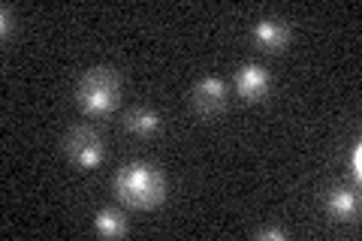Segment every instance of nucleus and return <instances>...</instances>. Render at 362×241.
Segmentation results:
<instances>
[{
    "label": "nucleus",
    "instance_id": "obj_1",
    "mask_svg": "<svg viewBox=\"0 0 362 241\" xmlns=\"http://www.w3.org/2000/svg\"><path fill=\"white\" fill-rule=\"evenodd\" d=\"M115 196L124 205H130V208H154V205H160L166 196L160 169L142 163V160L121 166L115 175Z\"/></svg>",
    "mask_w": 362,
    "mask_h": 241
},
{
    "label": "nucleus",
    "instance_id": "obj_2",
    "mask_svg": "<svg viewBox=\"0 0 362 241\" xmlns=\"http://www.w3.org/2000/svg\"><path fill=\"white\" fill-rule=\"evenodd\" d=\"M76 100H78V109L85 114H94V118L109 114L121 100V85H118L115 70H109V66H94V70H88L82 78H78Z\"/></svg>",
    "mask_w": 362,
    "mask_h": 241
},
{
    "label": "nucleus",
    "instance_id": "obj_3",
    "mask_svg": "<svg viewBox=\"0 0 362 241\" xmlns=\"http://www.w3.org/2000/svg\"><path fill=\"white\" fill-rule=\"evenodd\" d=\"M64 148H66V154H70V160L78 166V169H94V166H100L103 163V139L94 133V130H88V127H76L70 136H66V142H64Z\"/></svg>",
    "mask_w": 362,
    "mask_h": 241
},
{
    "label": "nucleus",
    "instance_id": "obj_4",
    "mask_svg": "<svg viewBox=\"0 0 362 241\" xmlns=\"http://www.w3.org/2000/svg\"><path fill=\"white\" fill-rule=\"evenodd\" d=\"M272 88L269 70L263 64H242L239 73H235V94L247 102H259Z\"/></svg>",
    "mask_w": 362,
    "mask_h": 241
},
{
    "label": "nucleus",
    "instance_id": "obj_5",
    "mask_svg": "<svg viewBox=\"0 0 362 241\" xmlns=\"http://www.w3.org/2000/svg\"><path fill=\"white\" fill-rule=\"evenodd\" d=\"M190 100H194V106L199 114H214V112H221L226 106V85H223V78H199V82L194 85V94H190Z\"/></svg>",
    "mask_w": 362,
    "mask_h": 241
},
{
    "label": "nucleus",
    "instance_id": "obj_6",
    "mask_svg": "<svg viewBox=\"0 0 362 241\" xmlns=\"http://www.w3.org/2000/svg\"><path fill=\"white\" fill-rule=\"evenodd\" d=\"M254 40H257L259 49L281 52L287 45V40H290V28H287V21L266 16V18H259L254 25Z\"/></svg>",
    "mask_w": 362,
    "mask_h": 241
},
{
    "label": "nucleus",
    "instance_id": "obj_7",
    "mask_svg": "<svg viewBox=\"0 0 362 241\" xmlns=\"http://www.w3.org/2000/svg\"><path fill=\"white\" fill-rule=\"evenodd\" d=\"M326 211H329L335 221H354L359 214L356 190H350L347 184H335L332 190H326Z\"/></svg>",
    "mask_w": 362,
    "mask_h": 241
},
{
    "label": "nucleus",
    "instance_id": "obj_8",
    "mask_svg": "<svg viewBox=\"0 0 362 241\" xmlns=\"http://www.w3.org/2000/svg\"><path fill=\"white\" fill-rule=\"evenodd\" d=\"M124 127H127L130 133L136 136H154L157 130L163 127V121H160V114H157L154 109H133L127 118H124Z\"/></svg>",
    "mask_w": 362,
    "mask_h": 241
},
{
    "label": "nucleus",
    "instance_id": "obj_9",
    "mask_svg": "<svg viewBox=\"0 0 362 241\" xmlns=\"http://www.w3.org/2000/svg\"><path fill=\"white\" fill-rule=\"evenodd\" d=\"M94 226H97V233H100V235H106V238H121L124 233H127V221H124V214L115 211V208L97 211Z\"/></svg>",
    "mask_w": 362,
    "mask_h": 241
},
{
    "label": "nucleus",
    "instance_id": "obj_10",
    "mask_svg": "<svg viewBox=\"0 0 362 241\" xmlns=\"http://www.w3.org/2000/svg\"><path fill=\"white\" fill-rule=\"evenodd\" d=\"M257 238H259V241H269V238L284 241V238H287V229H281V226H269V229H259Z\"/></svg>",
    "mask_w": 362,
    "mask_h": 241
},
{
    "label": "nucleus",
    "instance_id": "obj_11",
    "mask_svg": "<svg viewBox=\"0 0 362 241\" xmlns=\"http://www.w3.org/2000/svg\"><path fill=\"white\" fill-rule=\"evenodd\" d=\"M350 172H354V178L362 175V145H354V154H350Z\"/></svg>",
    "mask_w": 362,
    "mask_h": 241
},
{
    "label": "nucleus",
    "instance_id": "obj_12",
    "mask_svg": "<svg viewBox=\"0 0 362 241\" xmlns=\"http://www.w3.org/2000/svg\"><path fill=\"white\" fill-rule=\"evenodd\" d=\"M9 13H13L9 6L0 9V33H4V37H9V30H13V18H9Z\"/></svg>",
    "mask_w": 362,
    "mask_h": 241
}]
</instances>
